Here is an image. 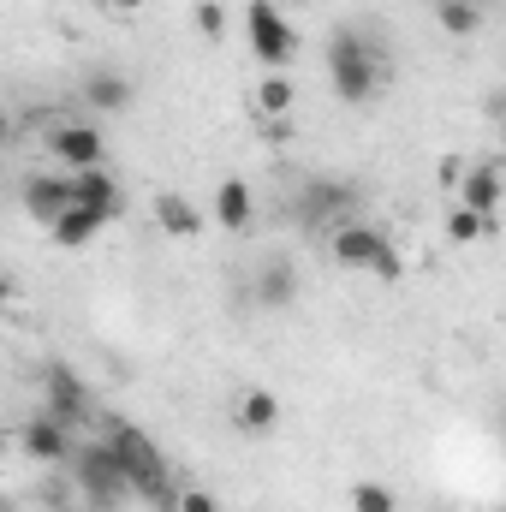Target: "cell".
Segmentation results:
<instances>
[{
	"label": "cell",
	"mask_w": 506,
	"mask_h": 512,
	"mask_svg": "<svg viewBox=\"0 0 506 512\" xmlns=\"http://www.w3.org/2000/svg\"><path fill=\"white\" fill-rule=\"evenodd\" d=\"M328 84L340 102H376V90L387 84V48H381L370 30L358 24H340L328 36Z\"/></svg>",
	"instance_id": "cell-1"
},
{
	"label": "cell",
	"mask_w": 506,
	"mask_h": 512,
	"mask_svg": "<svg viewBox=\"0 0 506 512\" xmlns=\"http://www.w3.org/2000/svg\"><path fill=\"white\" fill-rule=\"evenodd\" d=\"M108 441H114V453H120V471H126L131 495H143L149 507H173L179 501V489H173V471H167V453L143 435V429H131V423H114L108 429Z\"/></svg>",
	"instance_id": "cell-2"
},
{
	"label": "cell",
	"mask_w": 506,
	"mask_h": 512,
	"mask_svg": "<svg viewBox=\"0 0 506 512\" xmlns=\"http://www.w3.org/2000/svg\"><path fill=\"white\" fill-rule=\"evenodd\" d=\"M328 251L340 268H358V274H381V280H399V251H393V239L376 233V227H364V221H346V227H334L328 233Z\"/></svg>",
	"instance_id": "cell-3"
},
{
	"label": "cell",
	"mask_w": 506,
	"mask_h": 512,
	"mask_svg": "<svg viewBox=\"0 0 506 512\" xmlns=\"http://www.w3.org/2000/svg\"><path fill=\"white\" fill-rule=\"evenodd\" d=\"M72 477H78V489H84L96 507H120L131 495L126 471H120V453H114L108 435H102V441H84V447L72 453Z\"/></svg>",
	"instance_id": "cell-4"
},
{
	"label": "cell",
	"mask_w": 506,
	"mask_h": 512,
	"mask_svg": "<svg viewBox=\"0 0 506 512\" xmlns=\"http://www.w3.org/2000/svg\"><path fill=\"white\" fill-rule=\"evenodd\" d=\"M245 36H251V54L268 72H286L292 54H298V36H292L286 12H280L274 0H251V6H245Z\"/></svg>",
	"instance_id": "cell-5"
},
{
	"label": "cell",
	"mask_w": 506,
	"mask_h": 512,
	"mask_svg": "<svg viewBox=\"0 0 506 512\" xmlns=\"http://www.w3.org/2000/svg\"><path fill=\"white\" fill-rule=\"evenodd\" d=\"M48 161H60V173H90L108 161V137L90 120H54L48 126Z\"/></svg>",
	"instance_id": "cell-6"
},
{
	"label": "cell",
	"mask_w": 506,
	"mask_h": 512,
	"mask_svg": "<svg viewBox=\"0 0 506 512\" xmlns=\"http://www.w3.org/2000/svg\"><path fill=\"white\" fill-rule=\"evenodd\" d=\"M18 203L36 227H54L66 209H78V191H72V173H30L18 185Z\"/></svg>",
	"instance_id": "cell-7"
},
{
	"label": "cell",
	"mask_w": 506,
	"mask_h": 512,
	"mask_svg": "<svg viewBox=\"0 0 506 512\" xmlns=\"http://www.w3.org/2000/svg\"><path fill=\"white\" fill-rule=\"evenodd\" d=\"M352 209H358V191H352L346 179H316V185H304V197H298V221L328 227V233L346 227Z\"/></svg>",
	"instance_id": "cell-8"
},
{
	"label": "cell",
	"mask_w": 506,
	"mask_h": 512,
	"mask_svg": "<svg viewBox=\"0 0 506 512\" xmlns=\"http://www.w3.org/2000/svg\"><path fill=\"white\" fill-rule=\"evenodd\" d=\"M42 411H54V417H60V423H72V429H78V423H90V411H96V405H90V387L78 382V370H72V364H48V370H42Z\"/></svg>",
	"instance_id": "cell-9"
},
{
	"label": "cell",
	"mask_w": 506,
	"mask_h": 512,
	"mask_svg": "<svg viewBox=\"0 0 506 512\" xmlns=\"http://www.w3.org/2000/svg\"><path fill=\"white\" fill-rule=\"evenodd\" d=\"M18 447L36 459V465H72L78 441H72V423H60L54 411H36L24 429H18Z\"/></svg>",
	"instance_id": "cell-10"
},
{
	"label": "cell",
	"mask_w": 506,
	"mask_h": 512,
	"mask_svg": "<svg viewBox=\"0 0 506 512\" xmlns=\"http://www.w3.org/2000/svg\"><path fill=\"white\" fill-rule=\"evenodd\" d=\"M459 203L465 209H477V215H501L506 203V179L495 161H471L465 167V179H459Z\"/></svg>",
	"instance_id": "cell-11"
},
{
	"label": "cell",
	"mask_w": 506,
	"mask_h": 512,
	"mask_svg": "<svg viewBox=\"0 0 506 512\" xmlns=\"http://www.w3.org/2000/svg\"><path fill=\"white\" fill-rule=\"evenodd\" d=\"M256 304H262V310H292V304H298V268H292L286 256L262 262V274H256Z\"/></svg>",
	"instance_id": "cell-12"
},
{
	"label": "cell",
	"mask_w": 506,
	"mask_h": 512,
	"mask_svg": "<svg viewBox=\"0 0 506 512\" xmlns=\"http://www.w3.org/2000/svg\"><path fill=\"white\" fill-rule=\"evenodd\" d=\"M84 102H90V114H126L131 108V78H120L114 66H96V72L84 78Z\"/></svg>",
	"instance_id": "cell-13"
},
{
	"label": "cell",
	"mask_w": 506,
	"mask_h": 512,
	"mask_svg": "<svg viewBox=\"0 0 506 512\" xmlns=\"http://www.w3.org/2000/svg\"><path fill=\"white\" fill-rule=\"evenodd\" d=\"M72 191H78V209H96L102 221L120 215V185L108 167H90V173H72Z\"/></svg>",
	"instance_id": "cell-14"
},
{
	"label": "cell",
	"mask_w": 506,
	"mask_h": 512,
	"mask_svg": "<svg viewBox=\"0 0 506 512\" xmlns=\"http://www.w3.org/2000/svg\"><path fill=\"white\" fill-rule=\"evenodd\" d=\"M155 227H161L167 239H197V233H203V215L191 209V197L161 191V197H155Z\"/></svg>",
	"instance_id": "cell-15"
},
{
	"label": "cell",
	"mask_w": 506,
	"mask_h": 512,
	"mask_svg": "<svg viewBox=\"0 0 506 512\" xmlns=\"http://www.w3.org/2000/svg\"><path fill=\"white\" fill-rule=\"evenodd\" d=\"M233 423H239L245 435H268V429L280 423V399H274L268 387H245L239 405H233Z\"/></svg>",
	"instance_id": "cell-16"
},
{
	"label": "cell",
	"mask_w": 506,
	"mask_h": 512,
	"mask_svg": "<svg viewBox=\"0 0 506 512\" xmlns=\"http://www.w3.org/2000/svg\"><path fill=\"white\" fill-rule=\"evenodd\" d=\"M256 215V197L245 179H221V191H215V221L227 227V233H245Z\"/></svg>",
	"instance_id": "cell-17"
},
{
	"label": "cell",
	"mask_w": 506,
	"mask_h": 512,
	"mask_svg": "<svg viewBox=\"0 0 506 512\" xmlns=\"http://www.w3.org/2000/svg\"><path fill=\"white\" fill-rule=\"evenodd\" d=\"M108 221L96 215V209H66L54 227H48V239L60 245V251H84V245H96V233H102Z\"/></svg>",
	"instance_id": "cell-18"
},
{
	"label": "cell",
	"mask_w": 506,
	"mask_h": 512,
	"mask_svg": "<svg viewBox=\"0 0 506 512\" xmlns=\"http://www.w3.org/2000/svg\"><path fill=\"white\" fill-rule=\"evenodd\" d=\"M435 24L447 36H477L483 30V6L477 0H435Z\"/></svg>",
	"instance_id": "cell-19"
},
{
	"label": "cell",
	"mask_w": 506,
	"mask_h": 512,
	"mask_svg": "<svg viewBox=\"0 0 506 512\" xmlns=\"http://www.w3.org/2000/svg\"><path fill=\"white\" fill-rule=\"evenodd\" d=\"M256 108H262L268 120H286V114H292V78H286V72H268L262 90H256Z\"/></svg>",
	"instance_id": "cell-20"
},
{
	"label": "cell",
	"mask_w": 506,
	"mask_h": 512,
	"mask_svg": "<svg viewBox=\"0 0 506 512\" xmlns=\"http://www.w3.org/2000/svg\"><path fill=\"white\" fill-rule=\"evenodd\" d=\"M483 233H489V215H477V209H465V203L447 215V239H453V245H477Z\"/></svg>",
	"instance_id": "cell-21"
},
{
	"label": "cell",
	"mask_w": 506,
	"mask_h": 512,
	"mask_svg": "<svg viewBox=\"0 0 506 512\" xmlns=\"http://www.w3.org/2000/svg\"><path fill=\"white\" fill-rule=\"evenodd\" d=\"M399 501H393V489L387 483H358L352 489V512H393Z\"/></svg>",
	"instance_id": "cell-22"
},
{
	"label": "cell",
	"mask_w": 506,
	"mask_h": 512,
	"mask_svg": "<svg viewBox=\"0 0 506 512\" xmlns=\"http://www.w3.org/2000/svg\"><path fill=\"white\" fill-rule=\"evenodd\" d=\"M197 30H203V36H221V30H227V6H221V0H203V6H197Z\"/></svg>",
	"instance_id": "cell-23"
},
{
	"label": "cell",
	"mask_w": 506,
	"mask_h": 512,
	"mask_svg": "<svg viewBox=\"0 0 506 512\" xmlns=\"http://www.w3.org/2000/svg\"><path fill=\"white\" fill-rule=\"evenodd\" d=\"M173 512H221V507H215V495H209V489H179Z\"/></svg>",
	"instance_id": "cell-24"
},
{
	"label": "cell",
	"mask_w": 506,
	"mask_h": 512,
	"mask_svg": "<svg viewBox=\"0 0 506 512\" xmlns=\"http://www.w3.org/2000/svg\"><path fill=\"white\" fill-rule=\"evenodd\" d=\"M96 6H108V12H143L149 0H96Z\"/></svg>",
	"instance_id": "cell-25"
},
{
	"label": "cell",
	"mask_w": 506,
	"mask_h": 512,
	"mask_svg": "<svg viewBox=\"0 0 506 512\" xmlns=\"http://www.w3.org/2000/svg\"><path fill=\"white\" fill-rule=\"evenodd\" d=\"M495 114H501V126H506V96H501V102H495Z\"/></svg>",
	"instance_id": "cell-26"
}]
</instances>
